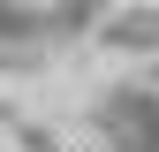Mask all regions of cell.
Masks as SVG:
<instances>
[{"mask_svg": "<svg viewBox=\"0 0 159 152\" xmlns=\"http://www.w3.org/2000/svg\"><path fill=\"white\" fill-rule=\"evenodd\" d=\"M91 46H98V53H114V61H129L136 76L159 69V0H121Z\"/></svg>", "mask_w": 159, "mask_h": 152, "instance_id": "cell-1", "label": "cell"}]
</instances>
